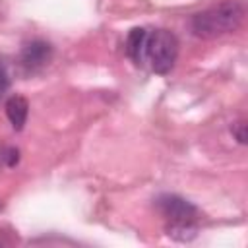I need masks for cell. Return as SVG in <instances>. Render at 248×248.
<instances>
[{"mask_svg": "<svg viewBox=\"0 0 248 248\" xmlns=\"http://www.w3.org/2000/svg\"><path fill=\"white\" fill-rule=\"evenodd\" d=\"M27 114H29V103L25 97L21 95H14L6 101V116L10 120V124L14 126V130H23L25 122H27Z\"/></svg>", "mask_w": 248, "mask_h": 248, "instance_id": "5", "label": "cell"}, {"mask_svg": "<svg viewBox=\"0 0 248 248\" xmlns=\"http://www.w3.org/2000/svg\"><path fill=\"white\" fill-rule=\"evenodd\" d=\"M0 159L6 163V167H14V165L19 161V151L14 149V147H8V149L2 151V157H0Z\"/></svg>", "mask_w": 248, "mask_h": 248, "instance_id": "9", "label": "cell"}, {"mask_svg": "<svg viewBox=\"0 0 248 248\" xmlns=\"http://www.w3.org/2000/svg\"><path fill=\"white\" fill-rule=\"evenodd\" d=\"M178 56V39L174 33L167 29H155L147 33L145 48H143V62H149V68L155 74H169Z\"/></svg>", "mask_w": 248, "mask_h": 248, "instance_id": "2", "label": "cell"}, {"mask_svg": "<svg viewBox=\"0 0 248 248\" xmlns=\"http://www.w3.org/2000/svg\"><path fill=\"white\" fill-rule=\"evenodd\" d=\"M52 58V46L45 41H31L21 48L19 60L23 64V68L35 72L41 70L43 66H46Z\"/></svg>", "mask_w": 248, "mask_h": 248, "instance_id": "4", "label": "cell"}, {"mask_svg": "<svg viewBox=\"0 0 248 248\" xmlns=\"http://www.w3.org/2000/svg\"><path fill=\"white\" fill-rule=\"evenodd\" d=\"M231 134L234 136V140L238 141V143H246V122L244 120H238V122H234L232 126H231Z\"/></svg>", "mask_w": 248, "mask_h": 248, "instance_id": "8", "label": "cell"}, {"mask_svg": "<svg viewBox=\"0 0 248 248\" xmlns=\"http://www.w3.org/2000/svg\"><path fill=\"white\" fill-rule=\"evenodd\" d=\"M145 39H147V31L141 29V27H136V29H132L128 33V39H126V54H128V58L136 66H141L143 64Z\"/></svg>", "mask_w": 248, "mask_h": 248, "instance_id": "6", "label": "cell"}, {"mask_svg": "<svg viewBox=\"0 0 248 248\" xmlns=\"http://www.w3.org/2000/svg\"><path fill=\"white\" fill-rule=\"evenodd\" d=\"M167 234L172 236L174 240L188 242L196 238L198 234V225L196 223H182V225H167Z\"/></svg>", "mask_w": 248, "mask_h": 248, "instance_id": "7", "label": "cell"}, {"mask_svg": "<svg viewBox=\"0 0 248 248\" xmlns=\"http://www.w3.org/2000/svg\"><path fill=\"white\" fill-rule=\"evenodd\" d=\"M8 87H10V78H8V72H6V68L0 64V97L8 91Z\"/></svg>", "mask_w": 248, "mask_h": 248, "instance_id": "10", "label": "cell"}, {"mask_svg": "<svg viewBox=\"0 0 248 248\" xmlns=\"http://www.w3.org/2000/svg\"><path fill=\"white\" fill-rule=\"evenodd\" d=\"M244 19V6L240 0H223L207 10L194 14L192 33L200 39H215L234 31Z\"/></svg>", "mask_w": 248, "mask_h": 248, "instance_id": "1", "label": "cell"}, {"mask_svg": "<svg viewBox=\"0 0 248 248\" xmlns=\"http://www.w3.org/2000/svg\"><path fill=\"white\" fill-rule=\"evenodd\" d=\"M157 207L163 213V217L169 221V225H182V223H196L198 221V209L188 200L180 196H161L157 200Z\"/></svg>", "mask_w": 248, "mask_h": 248, "instance_id": "3", "label": "cell"}]
</instances>
